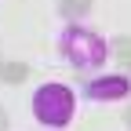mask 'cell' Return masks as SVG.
Wrapping results in <instances>:
<instances>
[{"mask_svg":"<svg viewBox=\"0 0 131 131\" xmlns=\"http://www.w3.org/2000/svg\"><path fill=\"white\" fill-rule=\"evenodd\" d=\"M55 51L66 66H73L77 73H95L106 69L113 58V44L98 26L84 22V18H69L62 22L55 33Z\"/></svg>","mask_w":131,"mask_h":131,"instance_id":"6da1fadb","label":"cell"},{"mask_svg":"<svg viewBox=\"0 0 131 131\" xmlns=\"http://www.w3.org/2000/svg\"><path fill=\"white\" fill-rule=\"evenodd\" d=\"M77 106H80V95L66 80H44L29 95V113L44 131H66L77 120Z\"/></svg>","mask_w":131,"mask_h":131,"instance_id":"7a4b0ae2","label":"cell"},{"mask_svg":"<svg viewBox=\"0 0 131 131\" xmlns=\"http://www.w3.org/2000/svg\"><path fill=\"white\" fill-rule=\"evenodd\" d=\"M80 95L95 106H117L131 98V73H117V69H95L84 77V84L77 88Z\"/></svg>","mask_w":131,"mask_h":131,"instance_id":"3957f363","label":"cell"}]
</instances>
